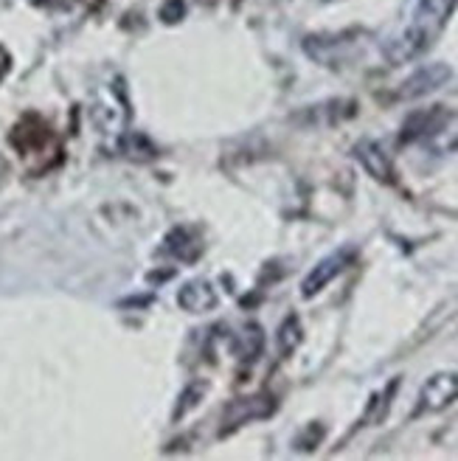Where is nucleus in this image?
Instances as JSON below:
<instances>
[{
  "instance_id": "423d86ee",
  "label": "nucleus",
  "mask_w": 458,
  "mask_h": 461,
  "mask_svg": "<svg viewBox=\"0 0 458 461\" xmlns=\"http://www.w3.org/2000/svg\"><path fill=\"white\" fill-rule=\"evenodd\" d=\"M447 77H450L447 68H427V71H422L419 77H414V79H410V82L405 85L402 94H405V96H419V94H427V90L439 87Z\"/></svg>"
},
{
  "instance_id": "0eeeda50",
  "label": "nucleus",
  "mask_w": 458,
  "mask_h": 461,
  "mask_svg": "<svg viewBox=\"0 0 458 461\" xmlns=\"http://www.w3.org/2000/svg\"><path fill=\"white\" fill-rule=\"evenodd\" d=\"M9 71V57H6V51H0V77H4Z\"/></svg>"
},
{
  "instance_id": "f03ea898",
  "label": "nucleus",
  "mask_w": 458,
  "mask_h": 461,
  "mask_svg": "<svg viewBox=\"0 0 458 461\" xmlns=\"http://www.w3.org/2000/svg\"><path fill=\"white\" fill-rule=\"evenodd\" d=\"M352 259H355V248H352V245H343V248L332 250L329 257L320 259V262L307 273V279L301 282V293H304V298L318 295V293L324 290L332 279H337V276L352 265Z\"/></svg>"
},
{
  "instance_id": "20e7f679",
  "label": "nucleus",
  "mask_w": 458,
  "mask_h": 461,
  "mask_svg": "<svg viewBox=\"0 0 458 461\" xmlns=\"http://www.w3.org/2000/svg\"><path fill=\"white\" fill-rule=\"evenodd\" d=\"M355 158L363 164V169L369 172L372 177L382 180V183H391L394 180V164L388 152L377 144V141H360L355 147Z\"/></svg>"
},
{
  "instance_id": "39448f33",
  "label": "nucleus",
  "mask_w": 458,
  "mask_h": 461,
  "mask_svg": "<svg viewBox=\"0 0 458 461\" xmlns=\"http://www.w3.org/2000/svg\"><path fill=\"white\" fill-rule=\"evenodd\" d=\"M180 304L186 310H192V312H205V310H211L217 304V295L205 282H192V285L183 287Z\"/></svg>"
},
{
  "instance_id": "7ed1b4c3",
  "label": "nucleus",
  "mask_w": 458,
  "mask_h": 461,
  "mask_svg": "<svg viewBox=\"0 0 458 461\" xmlns=\"http://www.w3.org/2000/svg\"><path fill=\"white\" fill-rule=\"evenodd\" d=\"M455 397H458V375H450V372L433 375V377L422 385V391H419L417 413H436V411H445Z\"/></svg>"
},
{
  "instance_id": "f257e3e1",
  "label": "nucleus",
  "mask_w": 458,
  "mask_h": 461,
  "mask_svg": "<svg viewBox=\"0 0 458 461\" xmlns=\"http://www.w3.org/2000/svg\"><path fill=\"white\" fill-rule=\"evenodd\" d=\"M453 0H419V6L414 12V20L408 23L405 32L391 42L388 49V57L394 62H405L414 59L417 54H422L427 45L436 40V34L445 26V17L450 12Z\"/></svg>"
}]
</instances>
